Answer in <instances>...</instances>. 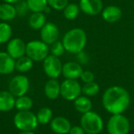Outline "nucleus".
I'll return each instance as SVG.
<instances>
[{"instance_id":"dca6fc26","label":"nucleus","mask_w":134,"mask_h":134,"mask_svg":"<svg viewBox=\"0 0 134 134\" xmlns=\"http://www.w3.org/2000/svg\"><path fill=\"white\" fill-rule=\"evenodd\" d=\"M44 93L49 100H56L60 95V83L57 79H49L45 84Z\"/></svg>"},{"instance_id":"0eeeda50","label":"nucleus","mask_w":134,"mask_h":134,"mask_svg":"<svg viewBox=\"0 0 134 134\" xmlns=\"http://www.w3.org/2000/svg\"><path fill=\"white\" fill-rule=\"evenodd\" d=\"M82 93V86L77 80L65 79L60 83V96L66 100H75Z\"/></svg>"},{"instance_id":"b1692460","label":"nucleus","mask_w":134,"mask_h":134,"mask_svg":"<svg viewBox=\"0 0 134 134\" xmlns=\"http://www.w3.org/2000/svg\"><path fill=\"white\" fill-rule=\"evenodd\" d=\"M37 120L40 125H47L50 123L53 119V111L48 107L40 108L36 114Z\"/></svg>"},{"instance_id":"f257e3e1","label":"nucleus","mask_w":134,"mask_h":134,"mask_svg":"<svg viewBox=\"0 0 134 134\" xmlns=\"http://www.w3.org/2000/svg\"><path fill=\"white\" fill-rule=\"evenodd\" d=\"M130 95L123 87L113 86L108 88L102 97V104L104 109L111 115L122 114L130 104Z\"/></svg>"},{"instance_id":"2eb2a0df","label":"nucleus","mask_w":134,"mask_h":134,"mask_svg":"<svg viewBox=\"0 0 134 134\" xmlns=\"http://www.w3.org/2000/svg\"><path fill=\"white\" fill-rule=\"evenodd\" d=\"M16 60L6 52H0V75H9L15 71Z\"/></svg>"},{"instance_id":"72a5a7b5","label":"nucleus","mask_w":134,"mask_h":134,"mask_svg":"<svg viewBox=\"0 0 134 134\" xmlns=\"http://www.w3.org/2000/svg\"><path fill=\"white\" fill-rule=\"evenodd\" d=\"M68 134H86V132L81 126H71Z\"/></svg>"},{"instance_id":"423d86ee","label":"nucleus","mask_w":134,"mask_h":134,"mask_svg":"<svg viewBox=\"0 0 134 134\" xmlns=\"http://www.w3.org/2000/svg\"><path fill=\"white\" fill-rule=\"evenodd\" d=\"M107 130L108 134H129L130 120L122 114L112 115L108 121Z\"/></svg>"},{"instance_id":"e433bc0d","label":"nucleus","mask_w":134,"mask_h":134,"mask_svg":"<svg viewBox=\"0 0 134 134\" xmlns=\"http://www.w3.org/2000/svg\"><path fill=\"white\" fill-rule=\"evenodd\" d=\"M86 134H88V133H86Z\"/></svg>"},{"instance_id":"ddd939ff","label":"nucleus","mask_w":134,"mask_h":134,"mask_svg":"<svg viewBox=\"0 0 134 134\" xmlns=\"http://www.w3.org/2000/svg\"><path fill=\"white\" fill-rule=\"evenodd\" d=\"M51 130L56 134H68L71 128L69 120L63 116H57L53 118L49 123Z\"/></svg>"},{"instance_id":"bb28decb","label":"nucleus","mask_w":134,"mask_h":134,"mask_svg":"<svg viewBox=\"0 0 134 134\" xmlns=\"http://www.w3.org/2000/svg\"><path fill=\"white\" fill-rule=\"evenodd\" d=\"M79 5L76 3H68L66 7L63 9L64 16L69 20H75L79 13Z\"/></svg>"},{"instance_id":"6ab92c4d","label":"nucleus","mask_w":134,"mask_h":134,"mask_svg":"<svg viewBox=\"0 0 134 134\" xmlns=\"http://www.w3.org/2000/svg\"><path fill=\"white\" fill-rule=\"evenodd\" d=\"M16 16V8L13 4L2 3L0 4V20L6 22L13 20Z\"/></svg>"},{"instance_id":"f8f14e48","label":"nucleus","mask_w":134,"mask_h":134,"mask_svg":"<svg viewBox=\"0 0 134 134\" xmlns=\"http://www.w3.org/2000/svg\"><path fill=\"white\" fill-rule=\"evenodd\" d=\"M79 5L84 13L90 16L97 15L103 10L102 0H80Z\"/></svg>"},{"instance_id":"4468645a","label":"nucleus","mask_w":134,"mask_h":134,"mask_svg":"<svg viewBox=\"0 0 134 134\" xmlns=\"http://www.w3.org/2000/svg\"><path fill=\"white\" fill-rule=\"evenodd\" d=\"M83 71L82 66L77 62H67L63 64L62 75L66 79H75L77 80L81 77Z\"/></svg>"},{"instance_id":"393cba45","label":"nucleus","mask_w":134,"mask_h":134,"mask_svg":"<svg viewBox=\"0 0 134 134\" xmlns=\"http://www.w3.org/2000/svg\"><path fill=\"white\" fill-rule=\"evenodd\" d=\"M12 27L6 22L0 23V44L8 42L12 37Z\"/></svg>"},{"instance_id":"4be33fe9","label":"nucleus","mask_w":134,"mask_h":134,"mask_svg":"<svg viewBox=\"0 0 134 134\" xmlns=\"http://www.w3.org/2000/svg\"><path fill=\"white\" fill-rule=\"evenodd\" d=\"M32 107H33V100L30 97L27 95H24L16 98L15 108L17 110V111H31Z\"/></svg>"},{"instance_id":"412c9836","label":"nucleus","mask_w":134,"mask_h":134,"mask_svg":"<svg viewBox=\"0 0 134 134\" xmlns=\"http://www.w3.org/2000/svg\"><path fill=\"white\" fill-rule=\"evenodd\" d=\"M46 17L43 12L32 13L28 20V24L30 27L34 30H41V28L46 24Z\"/></svg>"},{"instance_id":"cd10ccee","label":"nucleus","mask_w":134,"mask_h":134,"mask_svg":"<svg viewBox=\"0 0 134 134\" xmlns=\"http://www.w3.org/2000/svg\"><path fill=\"white\" fill-rule=\"evenodd\" d=\"M99 91L100 86L94 81L88 83H84V85L82 86V93H83L84 96H86L88 97L97 95Z\"/></svg>"},{"instance_id":"1a4fd4ad","label":"nucleus","mask_w":134,"mask_h":134,"mask_svg":"<svg viewBox=\"0 0 134 134\" xmlns=\"http://www.w3.org/2000/svg\"><path fill=\"white\" fill-rule=\"evenodd\" d=\"M62 68L60 58L52 54L43 60V71L49 79H57L62 74Z\"/></svg>"},{"instance_id":"a878e982","label":"nucleus","mask_w":134,"mask_h":134,"mask_svg":"<svg viewBox=\"0 0 134 134\" xmlns=\"http://www.w3.org/2000/svg\"><path fill=\"white\" fill-rule=\"evenodd\" d=\"M29 10L32 13L44 12L48 6L47 0H26Z\"/></svg>"},{"instance_id":"2f4dec72","label":"nucleus","mask_w":134,"mask_h":134,"mask_svg":"<svg viewBox=\"0 0 134 134\" xmlns=\"http://www.w3.org/2000/svg\"><path fill=\"white\" fill-rule=\"evenodd\" d=\"M80 79H82V81L84 83H88V82H91L94 81L95 75L90 71H83L82 75H81Z\"/></svg>"},{"instance_id":"aec40b11","label":"nucleus","mask_w":134,"mask_h":134,"mask_svg":"<svg viewBox=\"0 0 134 134\" xmlns=\"http://www.w3.org/2000/svg\"><path fill=\"white\" fill-rule=\"evenodd\" d=\"M74 107L75 110L82 114H85L91 111L93 104L90 97L86 96H79L74 100Z\"/></svg>"},{"instance_id":"f3484780","label":"nucleus","mask_w":134,"mask_h":134,"mask_svg":"<svg viewBox=\"0 0 134 134\" xmlns=\"http://www.w3.org/2000/svg\"><path fill=\"white\" fill-rule=\"evenodd\" d=\"M16 97L8 90L0 91V112H8L15 108Z\"/></svg>"},{"instance_id":"39448f33","label":"nucleus","mask_w":134,"mask_h":134,"mask_svg":"<svg viewBox=\"0 0 134 134\" xmlns=\"http://www.w3.org/2000/svg\"><path fill=\"white\" fill-rule=\"evenodd\" d=\"M49 53V45L42 40H32L26 44V56L33 61H43Z\"/></svg>"},{"instance_id":"20e7f679","label":"nucleus","mask_w":134,"mask_h":134,"mask_svg":"<svg viewBox=\"0 0 134 134\" xmlns=\"http://www.w3.org/2000/svg\"><path fill=\"white\" fill-rule=\"evenodd\" d=\"M80 126L86 133L99 134L104 129V122L100 115L90 111L82 114L80 119Z\"/></svg>"},{"instance_id":"7c9ffc66","label":"nucleus","mask_w":134,"mask_h":134,"mask_svg":"<svg viewBox=\"0 0 134 134\" xmlns=\"http://www.w3.org/2000/svg\"><path fill=\"white\" fill-rule=\"evenodd\" d=\"M16 8V15L20 16H23L27 15V13H28L29 8L27 6V1H20L17 2V5L15 6Z\"/></svg>"},{"instance_id":"6e6552de","label":"nucleus","mask_w":134,"mask_h":134,"mask_svg":"<svg viewBox=\"0 0 134 134\" xmlns=\"http://www.w3.org/2000/svg\"><path fill=\"white\" fill-rule=\"evenodd\" d=\"M29 86L30 81L28 78L23 75H18L10 80L8 86V90L15 97H19L26 95L29 90Z\"/></svg>"},{"instance_id":"473e14b6","label":"nucleus","mask_w":134,"mask_h":134,"mask_svg":"<svg viewBox=\"0 0 134 134\" xmlns=\"http://www.w3.org/2000/svg\"><path fill=\"white\" fill-rule=\"evenodd\" d=\"M77 60H78V63L80 64H86L88 61H89V56L87 55L86 53L82 51L79 53H77Z\"/></svg>"},{"instance_id":"c756f323","label":"nucleus","mask_w":134,"mask_h":134,"mask_svg":"<svg viewBox=\"0 0 134 134\" xmlns=\"http://www.w3.org/2000/svg\"><path fill=\"white\" fill-rule=\"evenodd\" d=\"M48 5L53 9L62 10L68 4V0H47Z\"/></svg>"},{"instance_id":"a211bd4d","label":"nucleus","mask_w":134,"mask_h":134,"mask_svg":"<svg viewBox=\"0 0 134 134\" xmlns=\"http://www.w3.org/2000/svg\"><path fill=\"white\" fill-rule=\"evenodd\" d=\"M122 15V9L117 5H108L102 10L104 20L108 23H115L119 21Z\"/></svg>"},{"instance_id":"9d476101","label":"nucleus","mask_w":134,"mask_h":134,"mask_svg":"<svg viewBox=\"0 0 134 134\" xmlns=\"http://www.w3.org/2000/svg\"><path fill=\"white\" fill-rule=\"evenodd\" d=\"M59 36V28L55 24L52 22L46 23V24L40 30L41 40L47 45H52L58 41Z\"/></svg>"},{"instance_id":"c9c22d12","label":"nucleus","mask_w":134,"mask_h":134,"mask_svg":"<svg viewBox=\"0 0 134 134\" xmlns=\"http://www.w3.org/2000/svg\"><path fill=\"white\" fill-rule=\"evenodd\" d=\"M19 134H35L33 131H21Z\"/></svg>"},{"instance_id":"5701e85b","label":"nucleus","mask_w":134,"mask_h":134,"mask_svg":"<svg viewBox=\"0 0 134 134\" xmlns=\"http://www.w3.org/2000/svg\"><path fill=\"white\" fill-rule=\"evenodd\" d=\"M33 60L29 58L27 56H24L17 60H16L15 63V70L19 72L25 73L31 70L33 67Z\"/></svg>"},{"instance_id":"c85d7f7f","label":"nucleus","mask_w":134,"mask_h":134,"mask_svg":"<svg viewBox=\"0 0 134 134\" xmlns=\"http://www.w3.org/2000/svg\"><path fill=\"white\" fill-rule=\"evenodd\" d=\"M64 51H65V49H64V46L62 42L57 41L56 42H54L53 44L51 45L50 52H51L52 55H53V56L60 57L64 54Z\"/></svg>"},{"instance_id":"f704fd0d","label":"nucleus","mask_w":134,"mask_h":134,"mask_svg":"<svg viewBox=\"0 0 134 134\" xmlns=\"http://www.w3.org/2000/svg\"><path fill=\"white\" fill-rule=\"evenodd\" d=\"M4 2L6 3H9V4H14V3H17L18 2H20V0H2Z\"/></svg>"},{"instance_id":"7ed1b4c3","label":"nucleus","mask_w":134,"mask_h":134,"mask_svg":"<svg viewBox=\"0 0 134 134\" xmlns=\"http://www.w3.org/2000/svg\"><path fill=\"white\" fill-rule=\"evenodd\" d=\"M15 127L21 131H33L38 126L36 115L31 111H17L13 117Z\"/></svg>"},{"instance_id":"f03ea898","label":"nucleus","mask_w":134,"mask_h":134,"mask_svg":"<svg viewBox=\"0 0 134 134\" xmlns=\"http://www.w3.org/2000/svg\"><path fill=\"white\" fill-rule=\"evenodd\" d=\"M86 34L82 28H73L64 36L62 42L66 51L77 54L83 51L86 44Z\"/></svg>"},{"instance_id":"9b49d317","label":"nucleus","mask_w":134,"mask_h":134,"mask_svg":"<svg viewBox=\"0 0 134 134\" xmlns=\"http://www.w3.org/2000/svg\"><path fill=\"white\" fill-rule=\"evenodd\" d=\"M6 53L13 59L17 60L26 55V43L21 38H12L6 46Z\"/></svg>"}]
</instances>
